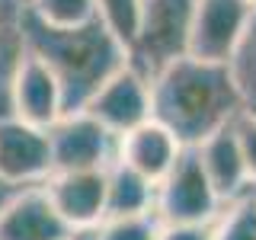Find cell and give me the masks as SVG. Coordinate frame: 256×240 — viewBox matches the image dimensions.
<instances>
[{"label": "cell", "instance_id": "6da1fadb", "mask_svg": "<svg viewBox=\"0 0 256 240\" xmlns=\"http://www.w3.org/2000/svg\"><path fill=\"white\" fill-rule=\"evenodd\" d=\"M244 112L230 64L180 54L150 77V118L164 122L186 148L230 125Z\"/></svg>", "mask_w": 256, "mask_h": 240}, {"label": "cell", "instance_id": "7a4b0ae2", "mask_svg": "<svg viewBox=\"0 0 256 240\" xmlns=\"http://www.w3.org/2000/svg\"><path fill=\"white\" fill-rule=\"evenodd\" d=\"M22 48L42 58L58 77L64 112L84 109V102L102 86V80L128 61L122 42L102 26L100 16L77 26H54L45 22L29 4L22 13Z\"/></svg>", "mask_w": 256, "mask_h": 240}, {"label": "cell", "instance_id": "3957f363", "mask_svg": "<svg viewBox=\"0 0 256 240\" xmlns=\"http://www.w3.org/2000/svg\"><path fill=\"white\" fill-rule=\"evenodd\" d=\"M221 208L224 202L208 182L196 148H182L176 164L154 186V218L160 224H202L214 221Z\"/></svg>", "mask_w": 256, "mask_h": 240}, {"label": "cell", "instance_id": "277c9868", "mask_svg": "<svg viewBox=\"0 0 256 240\" xmlns=\"http://www.w3.org/2000/svg\"><path fill=\"white\" fill-rule=\"evenodd\" d=\"M196 0H144L141 26L128 48V64L154 77L173 58L186 54Z\"/></svg>", "mask_w": 256, "mask_h": 240}, {"label": "cell", "instance_id": "5b68a950", "mask_svg": "<svg viewBox=\"0 0 256 240\" xmlns=\"http://www.w3.org/2000/svg\"><path fill=\"white\" fill-rule=\"evenodd\" d=\"M52 141V173L54 170H106L116 160L118 138L100 125L90 112H64L48 125Z\"/></svg>", "mask_w": 256, "mask_h": 240}, {"label": "cell", "instance_id": "8992f818", "mask_svg": "<svg viewBox=\"0 0 256 240\" xmlns=\"http://www.w3.org/2000/svg\"><path fill=\"white\" fill-rule=\"evenodd\" d=\"M256 6L250 0H196L186 54L230 64L250 29Z\"/></svg>", "mask_w": 256, "mask_h": 240}, {"label": "cell", "instance_id": "52a82bcc", "mask_svg": "<svg viewBox=\"0 0 256 240\" xmlns=\"http://www.w3.org/2000/svg\"><path fill=\"white\" fill-rule=\"evenodd\" d=\"M84 112H90L100 125H106L116 138L132 132L134 125L150 118V77L125 61L84 102Z\"/></svg>", "mask_w": 256, "mask_h": 240}, {"label": "cell", "instance_id": "ba28073f", "mask_svg": "<svg viewBox=\"0 0 256 240\" xmlns=\"http://www.w3.org/2000/svg\"><path fill=\"white\" fill-rule=\"evenodd\" d=\"M52 176L48 128L0 112V180L16 186H38Z\"/></svg>", "mask_w": 256, "mask_h": 240}, {"label": "cell", "instance_id": "9c48e42d", "mask_svg": "<svg viewBox=\"0 0 256 240\" xmlns=\"http://www.w3.org/2000/svg\"><path fill=\"white\" fill-rule=\"evenodd\" d=\"M42 189L74 234H90L106 218V170H54Z\"/></svg>", "mask_w": 256, "mask_h": 240}, {"label": "cell", "instance_id": "30bf717a", "mask_svg": "<svg viewBox=\"0 0 256 240\" xmlns=\"http://www.w3.org/2000/svg\"><path fill=\"white\" fill-rule=\"evenodd\" d=\"M6 112L42 128L64 116V96L58 77L52 74V68L42 58L29 54L26 48H22V58L16 61V70L10 77V86H6Z\"/></svg>", "mask_w": 256, "mask_h": 240}, {"label": "cell", "instance_id": "8fae6325", "mask_svg": "<svg viewBox=\"0 0 256 240\" xmlns=\"http://www.w3.org/2000/svg\"><path fill=\"white\" fill-rule=\"evenodd\" d=\"M74 230L48 202L42 182L20 189L0 212V240H68Z\"/></svg>", "mask_w": 256, "mask_h": 240}, {"label": "cell", "instance_id": "7c38bea8", "mask_svg": "<svg viewBox=\"0 0 256 240\" xmlns=\"http://www.w3.org/2000/svg\"><path fill=\"white\" fill-rule=\"evenodd\" d=\"M186 148L176 134L157 118H148V122L134 125L132 132L118 134V150L116 160H122L125 166H132L134 173H141L144 180H150L157 186L166 176V170L176 164L180 150Z\"/></svg>", "mask_w": 256, "mask_h": 240}, {"label": "cell", "instance_id": "4fadbf2b", "mask_svg": "<svg viewBox=\"0 0 256 240\" xmlns=\"http://www.w3.org/2000/svg\"><path fill=\"white\" fill-rule=\"evenodd\" d=\"M198 154V164L212 182V189L218 192V198L224 205L240 198L246 189H250V176H246L244 157H240V144L234 134V122L212 132L208 138H202L198 144H192Z\"/></svg>", "mask_w": 256, "mask_h": 240}, {"label": "cell", "instance_id": "5bb4252c", "mask_svg": "<svg viewBox=\"0 0 256 240\" xmlns=\"http://www.w3.org/2000/svg\"><path fill=\"white\" fill-rule=\"evenodd\" d=\"M148 212H154V182L125 166L122 160H112L106 166V218Z\"/></svg>", "mask_w": 256, "mask_h": 240}, {"label": "cell", "instance_id": "9a60e30c", "mask_svg": "<svg viewBox=\"0 0 256 240\" xmlns=\"http://www.w3.org/2000/svg\"><path fill=\"white\" fill-rule=\"evenodd\" d=\"M29 0H0V102L6 106V86L22 58V13Z\"/></svg>", "mask_w": 256, "mask_h": 240}, {"label": "cell", "instance_id": "2e32d148", "mask_svg": "<svg viewBox=\"0 0 256 240\" xmlns=\"http://www.w3.org/2000/svg\"><path fill=\"white\" fill-rule=\"evenodd\" d=\"M212 240H256V198L244 192L212 221Z\"/></svg>", "mask_w": 256, "mask_h": 240}, {"label": "cell", "instance_id": "e0dca14e", "mask_svg": "<svg viewBox=\"0 0 256 240\" xmlns=\"http://www.w3.org/2000/svg\"><path fill=\"white\" fill-rule=\"evenodd\" d=\"M93 6H96V16L102 20V26H106L128 52L132 42H134V36H138V26H141L144 0H93Z\"/></svg>", "mask_w": 256, "mask_h": 240}, {"label": "cell", "instance_id": "ac0fdd59", "mask_svg": "<svg viewBox=\"0 0 256 240\" xmlns=\"http://www.w3.org/2000/svg\"><path fill=\"white\" fill-rule=\"evenodd\" d=\"M160 221L154 212L148 214H122V218H102L90 230L93 240H157Z\"/></svg>", "mask_w": 256, "mask_h": 240}, {"label": "cell", "instance_id": "d6986e66", "mask_svg": "<svg viewBox=\"0 0 256 240\" xmlns=\"http://www.w3.org/2000/svg\"><path fill=\"white\" fill-rule=\"evenodd\" d=\"M230 70H234L240 96H244V109L256 116V13L250 20V29H246L234 61H230Z\"/></svg>", "mask_w": 256, "mask_h": 240}, {"label": "cell", "instance_id": "ffe728a7", "mask_svg": "<svg viewBox=\"0 0 256 240\" xmlns=\"http://www.w3.org/2000/svg\"><path fill=\"white\" fill-rule=\"evenodd\" d=\"M29 6L54 26H77L96 16L93 0H29Z\"/></svg>", "mask_w": 256, "mask_h": 240}, {"label": "cell", "instance_id": "44dd1931", "mask_svg": "<svg viewBox=\"0 0 256 240\" xmlns=\"http://www.w3.org/2000/svg\"><path fill=\"white\" fill-rule=\"evenodd\" d=\"M234 134H237V144H240V157H244L246 176H250V182H256V116L253 112L244 109L234 118Z\"/></svg>", "mask_w": 256, "mask_h": 240}, {"label": "cell", "instance_id": "7402d4cb", "mask_svg": "<svg viewBox=\"0 0 256 240\" xmlns=\"http://www.w3.org/2000/svg\"><path fill=\"white\" fill-rule=\"evenodd\" d=\"M157 240H212V221H202V224H160Z\"/></svg>", "mask_w": 256, "mask_h": 240}, {"label": "cell", "instance_id": "603a6c76", "mask_svg": "<svg viewBox=\"0 0 256 240\" xmlns=\"http://www.w3.org/2000/svg\"><path fill=\"white\" fill-rule=\"evenodd\" d=\"M0 112H4V109H0ZM20 189H26V186H16V182H6V180H0V212H4V205L10 202V198H13Z\"/></svg>", "mask_w": 256, "mask_h": 240}, {"label": "cell", "instance_id": "cb8c5ba5", "mask_svg": "<svg viewBox=\"0 0 256 240\" xmlns=\"http://www.w3.org/2000/svg\"><path fill=\"white\" fill-rule=\"evenodd\" d=\"M246 192H250V196L256 198V182H250V189H246Z\"/></svg>", "mask_w": 256, "mask_h": 240}, {"label": "cell", "instance_id": "d4e9b609", "mask_svg": "<svg viewBox=\"0 0 256 240\" xmlns=\"http://www.w3.org/2000/svg\"><path fill=\"white\" fill-rule=\"evenodd\" d=\"M80 237H84V234H74V237H68V240H80Z\"/></svg>", "mask_w": 256, "mask_h": 240}, {"label": "cell", "instance_id": "484cf974", "mask_svg": "<svg viewBox=\"0 0 256 240\" xmlns=\"http://www.w3.org/2000/svg\"><path fill=\"white\" fill-rule=\"evenodd\" d=\"M0 109H4V112H6V106H4V102H0Z\"/></svg>", "mask_w": 256, "mask_h": 240}, {"label": "cell", "instance_id": "4316f807", "mask_svg": "<svg viewBox=\"0 0 256 240\" xmlns=\"http://www.w3.org/2000/svg\"><path fill=\"white\" fill-rule=\"evenodd\" d=\"M250 4H253V6H256V0H250Z\"/></svg>", "mask_w": 256, "mask_h": 240}]
</instances>
